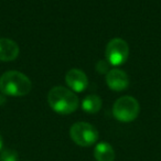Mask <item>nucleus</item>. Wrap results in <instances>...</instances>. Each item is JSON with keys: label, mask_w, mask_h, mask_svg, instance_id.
Returning <instances> with one entry per match:
<instances>
[{"label": "nucleus", "mask_w": 161, "mask_h": 161, "mask_svg": "<svg viewBox=\"0 0 161 161\" xmlns=\"http://www.w3.org/2000/svg\"><path fill=\"white\" fill-rule=\"evenodd\" d=\"M69 136L76 145L80 147H90L97 141L98 131L91 124L85 121H78L71 127Z\"/></svg>", "instance_id": "4"}, {"label": "nucleus", "mask_w": 161, "mask_h": 161, "mask_svg": "<svg viewBox=\"0 0 161 161\" xmlns=\"http://www.w3.org/2000/svg\"><path fill=\"white\" fill-rule=\"evenodd\" d=\"M3 137H1V135H0V150H1V148H3Z\"/></svg>", "instance_id": "14"}, {"label": "nucleus", "mask_w": 161, "mask_h": 161, "mask_svg": "<svg viewBox=\"0 0 161 161\" xmlns=\"http://www.w3.org/2000/svg\"><path fill=\"white\" fill-rule=\"evenodd\" d=\"M65 82L67 86L74 92H83L88 86V78L83 71L78 69H72L65 75Z\"/></svg>", "instance_id": "6"}, {"label": "nucleus", "mask_w": 161, "mask_h": 161, "mask_svg": "<svg viewBox=\"0 0 161 161\" xmlns=\"http://www.w3.org/2000/svg\"><path fill=\"white\" fill-rule=\"evenodd\" d=\"M0 161H19V154L14 149H5L0 153Z\"/></svg>", "instance_id": "11"}, {"label": "nucleus", "mask_w": 161, "mask_h": 161, "mask_svg": "<svg viewBox=\"0 0 161 161\" xmlns=\"http://www.w3.org/2000/svg\"><path fill=\"white\" fill-rule=\"evenodd\" d=\"M6 103V95H3V93L0 94V106L3 105Z\"/></svg>", "instance_id": "13"}, {"label": "nucleus", "mask_w": 161, "mask_h": 161, "mask_svg": "<svg viewBox=\"0 0 161 161\" xmlns=\"http://www.w3.org/2000/svg\"><path fill=\"white\" fill-rule=\"evenodd\" d=\"M82 108L88 114H96L102 108V99L97 95H88L82 101Z\"/></svg>", "instance_id": "10"}, {"label": "nucleus", "mask_w": 161, "mask_h": 161, "mask_svg": "<svg viewBox=\"0 0 161 161\" xmlns=\"http://www.w3.org/2000/svg\"><path fill=\"white\" fill-rule=\"evenodd\" d=\"M96 69L97 72L103 74H107L109 72V69H108V62L107 61H99L98 63L96 64Z\"/></svg>", "instance_id": "12"}, {"label": "nucleus", "mask_w": 161, "mask_h": 161, "mask_svg": "<svg viewBox=\"0 0 161 161\" xmlns=\"http://www.w3.org/2000/svg\"><path fill=\"white\" fill-rule=\"evenodd\" d=\"M47 102L52 109L61 115H69L75 112L78 107V97L71 90L55 86L47 94Z\"/></svg>", "instance_id": "2"}, {"label": "nucleus", "mask_w": 161, "mask_h": 161, "mask_svg": "<svg viewBox=\"0 0 161 161\" xmlns=\"http://www.w3.org/2000/svg\"><path fill=\"white\" fill-rule=\"evenodd\" d=\"M106 83L110 90L121 92L126 90L129 85V77L127 73H125L121 69H109V72L106 74Z\"/></svg>", "instance_id": "7"}, {"label": "nucleus", "mask_w": 161, "mask_h": 161, "mask_svg": "<svg viewBox=\"0 0 161 161\" xmlns=\"http://www.w3.org/2000/svg\"><path fill=\"white\" fill-rule=\"evenodd\" d=\"M94 157L96 161H114L116 154L109 143L99 142L94 149Z\"/></svg>", "instance_id": "9"}, {"label": "nucleus", "mask_w": 161, "mask_h": 161, "mask_svg": "<svg viewBox=\"0 0 161 161\" xmlns=\"http://www.w3.org/2000/svg\"><path fill=\"white\" fill-rule=\"evenodd\" d=\"M32 88L30 78L18 71L6 72L0 77V91L3 95L21 97L29 94Z\"/></svg>", "instance_id": "1"}, {"label": "nucleus", "mask_w": 161, "mask_h": 161, "mask_svg": "<svg viewBox=\"0 0 161 161\" xmlns=\"http://www.w3.org/2000/svg\"><path fill=\"white\" fill-rule=\"evenodd\" d=\"M140 106L136 98L131 96H123L115 102L113 106V115L121 123H130L138 117Z\"/></svg>", "instance_id": "3"}, {"label": "nucleus", "mask_w": 161, "mask_h": 161, "mask_svg": "<svg viewBox=\"0 0 161 161\" xmlns=\"http://www.w3.org/2000/svg\"><path fill=\"white\" fill-rule=\"evenodd\" d=\"M19 45L14 40L7 38L0 39V61L11 62L14 61L19 55Z\"/></svg>", "instance_id": "8"}, {"label": "nucleus", "mask_w": 161, "mask_h": 161, "mask_svg": "<svg viewBox=\"0 0 161 161\" xmlns=\"http://www.w3.org/2000/svg\"><path fill=\"white\" fill-rule=\"evenodd\" d=\"M129 55V47L123 39H113L108 42L106 47V58L108 63L115 66L121 65L127 61Z\"/></svg>", "instance_id": "5"}]
</instances>
